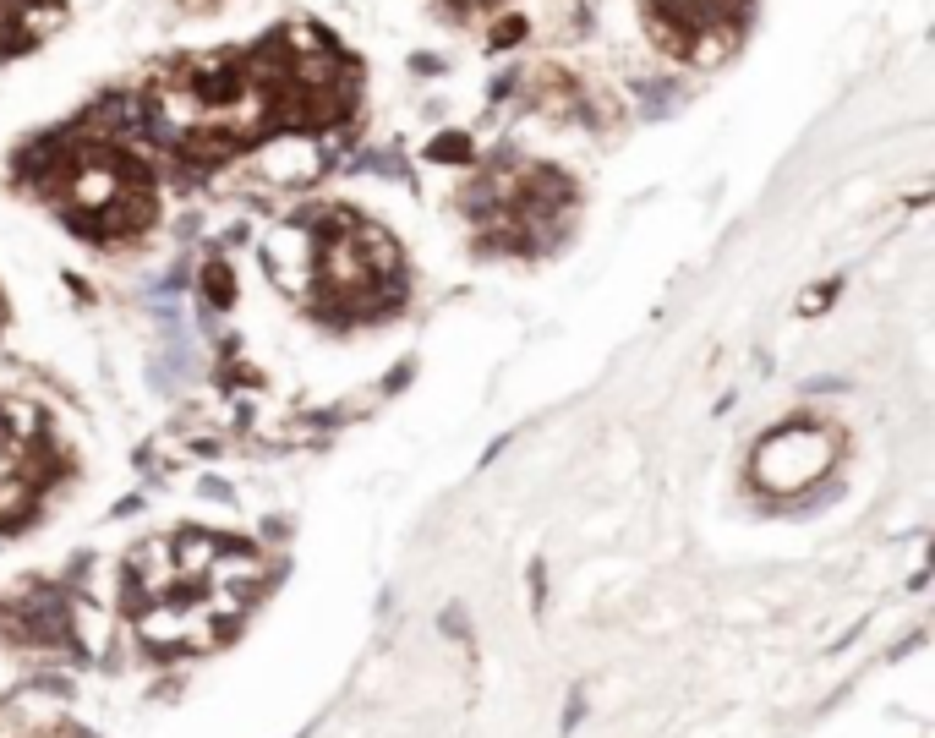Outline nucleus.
<instances>
[{
	"instance_id": "nucleus-1",
	"label": "nucleus",
	"mask_w": 935,
	"mask_h": 738,
	"mask_svg": "<svg viewBox=\"0 0 935 738\" xmlns=\"http://www.w3.org/2000/svg\"><path fill=\"white\" fill-rule=\"evenodd\" d=\"M826 465H832V438L826 432H777L755 454V476H766V487H777V492L821 476Z\"/></svg>"
}]
</instances>
